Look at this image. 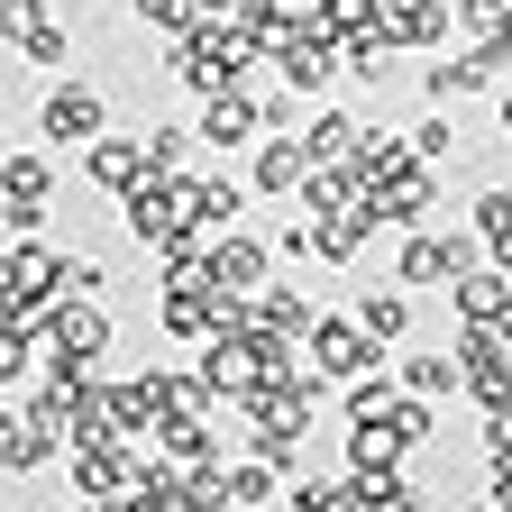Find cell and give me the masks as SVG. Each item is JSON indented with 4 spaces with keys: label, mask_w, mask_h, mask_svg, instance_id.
I'll use <instances>...</instances> for the list:
<instances>
[{
    "label": "cell",
    "mask_w": 512,
    "mask_h": 512,
    "mask_svg": "<svg viewBox=\"0 0 512 512\" xmlns=\"http://www.w3.org/2000/svg\"><path fill=\"white\" fill-rule=\"evenodd\" d=\"M55 293H64V256H55L46 238L0 247V311H10V320H37V330H46Z\"/></svg>",
    "instance_id": "3957f363"
},
{
    "label": "cell",
    "mask_w": 512,
    "mask_h": 512,
    "mask_svg": "<svg viewBox=\"0 0 512 512\" xmlns=\"http://www.w3.org/2000/svg\"><path fill=\"white\" fill-rule=\"evenodd\" d=\"M476 238H485L494 266H512V183H494L485 202H476Z\"/></svg>",
    "instance_id": "4dcf8cb0"
},
{
    "label": "cell",
    "mask_w": 512,
    "mask_h": 512,
    "mask_svg": "<svg viewBox=\"0 0 512 512\" xmlns=\"http://www.w3.org/2000/svg\"><path fill=\"white\" fill-rule=\"evenodd\" d=\"M128 10H138V28H156V37H192V28L211 19L202 0H128Z\"/></svg>",
    "instance_id": "836d02e7"
},
{
    "label": "cell",
    "mask_w": 512,
    "mask_h": 512,
    "mask_svg": "<svg viewBox=\"0 0 512 512\" xmlns=\"http://www.w3.org/2000/svg\"><path fill=\"white\" fill-rule=\"evenodd\" d=\"M64 512H119L110 494H74V503H64Z\"/></svg>",
    "instance_id": "60d3db41"
},
{
    "label": "cell",
    "mask_w": 512,
    "mask_h": 512,
    "mask_svg": "<svg viewBox=\"0 0 512 512\" xmlns=\"http://www.w3.org/2000/svg\"><path fill=\"white\" fill-rule=\"evenodd\" d=\"M64 55H74V37H64L55 19H37V28L19 37V64H37V74H55V64H64Z\"/></svg>",
    "instance_id": "d590c367"
},
{
    "label": "cell",
    "mask_w": 512,
    "mask_h": 512,
    "mask_svg": "<svg viewBox=\"0 0 512 512\" xmlns=\"http://www.w3.org/2000/svg\"><path fill=\"white\" fill-rule=\"evenodd\" d=\"M101 403H110V430L119 439H147L156 430V384L138 375V384H101Z\"/></svg>",
    "instance_id": "484cf974"
},
{
    "label": "cell",
    "mask_w": 512,
    "mask_h": 512,
    "mask_svg": "<svg viewBox=\"0 0 512 512\" xmlns=\"http://www.w3.org/2000/svg\"><path fill=\"white\" fill-rule=\"evenodd\" d=\"M394 46H448V28H458V0H384L375 19Z\"/></svg>",
    "instance_id": "2e32d148"
},
{
    "label": "cell",
    "mask_w": 512,
    "mask_h": 512,
    "mask_svg": "<svg viewBox=\"0 0 512 512\" xmlns=\"http://www.w3.org/2000/svg\"><path fill=\"white\" fill-rule=\"evenodd\" d=\"M384 430H394V448H403V458H421V448H430V430H439V421H430V394H403L394 412H384Z\"/></svg>",
    "instance_id": "d6a6232c"
},
{
    "label": "cell",
    "mask_w": 512,
    "mask_h": 512,
    "mask_svg": "<svg viewBox=\"0 0 512 512\" xmlns=\"http://www.w3.org/2000/svg\"><path fill=\"white\" fill-rule=\"evenodd\" d=\"M55 458V439L28 421V403H0V476H37Z\"/></svg>",
    "instance_id": "d6986e66"
},
{
    "label": "cell",
    "mask_w": 512,
    "mask_h": 512,
    "mask_svg": "<svg viewBox=\"0 0 512 512\" xmlns=\"http://www.w3.org/2000/svg\"><path fill=\"white\" fill-rule=\"evenodd\" d=\"M266 275H275V238H256V229H220L211 238V284L220 293H266Z\"/></svg>",
    "instance_id": "8fae6325"
},
{
    "label": "cell",
    "mask_w": 512,
    "mask_h": 512,
    "mask_svg": "<svg viewBox=\"0 0 512 512\" xmlns=\"http://www.w3.org/2000/svg\"><path fill=\"white\" fill-rule=\"evenodd\" d=\"M0 128H10V110H0Z\"/></svg>",
    "instance_id": "f6af8a7d"
},
{
    "label": "cell",
    "mask_w": 512,
    "mask_h": 512,
    "mask_svg": "<svg viewBox=\"0 0 512 512\" xmlns=\"http://www.w3.org/2000/svg\"><path fill=\"white\" fill-rule=\"evenodd\" d=\"M339 512H430V494H412L403 458H384V467H348L339 476Z\"/></svg>",
    "instance_id": "7c38bea8"
},
{
    "label": "cell",
    "mask_w": 512,
    "mask_h": 512,
    "mask_svg": "<svg viewBox=\"0 0 512 512\" xmlns=\"http://www.w3.org/2000/svg\"><path fill=\"white\" fill-rule=\"evenodd\" d=\"M147 174H156L147 128H138V138H119V128H110V138H92V147H83V183H92V192H110V202H128Z\"/></svg>",
    "instance_id": "30bf717a"
},
{
    "label": "cell",
    "mask_w": 512,
    "mask_h": 512,
    "mask_svg": "<svg viewBox=\"0 0 512 512\" xmlns=\"http://www.w3.org/2000/svg\"><path fill=\"white\" fill-rule=\"evenodd\" d=\"M156 458L165 467H211V458H229V448H220V430L202 412H165L156 421Z\"/></svg>",
    "instance_id": "e0dca14e"
},
{
    "label": "cell",
    "mask_w": 512,
    "mask_h": 512,
    "mask_svg": "<svg viewBox=\"0 0 512 512\" xmlns=\"http://www.w3.org/2000/svg\"><path fill=\"white\" fill-rule=\"evenodd\" d=\"M494 110H503V138H512V83H503V92H494Z\"/></svg>",
    "instance_id": "b9f144b4"
},
{
    "label": "cell",
    "mask_w": 512,
    "mask_h": 512,
    "mask_svg": "<svg viewBox=\"0 0 512 512\" xmlns=\"http://www.w3.org/2000/svg\"><path fill=\"white\" fill-rule=\"evenodd\" d=\"M476 266H485L476 220L467 229H403V247H394V284H412V293H448V284L476 275Z\"/></svg>",
    "instance_id": "7a4b0ae2"
},
{
    "label": "cell",
    "mask_w": 512,
    "mask_h": 512,
    "mask_svg": "<svg viewBox=\"0 0 512 512\" xmlns=\"http://www.w3.org/2000/svg\"><path fill=\"white\" fill-rule=\"evenodd\" d=\"M394 55H403L394 37H384V28H366V37H348V74L384 92V83H394Z\"/></svg>",
    "instance_id": "1f68e13d"
},
{
    "label": "cell",
    "mask_w": 512,
    "mask_h": 512,
    "mask_svg": "<svg viewBox=\"0 0 512 512\" xmlns=\"http://www.w3.org/2000/svg\"><path fill=\"white\" fill-rule=\"evenodd\" d=\"M311 320H320V302H311L302 284H266V293H256V330H284V339H311Z\"/></svg>",
    "instance_id": "603a6c76"
},
{
    "label": "cell",
    "mask_w": 512,
    "mask_h": 512,
    "mask_svg": "<svg viewBox=\"0 0 512 512\" xmlns=\"http://www.w3.org/2000/svg\"><path fill=\"white\" fill-rule=\"evenodd\" d=\"M110 311L101 302H83V293H55V311H46V366H64V375H92L101 357H110Z\"/></svg>",
    "instance_id": "277c9868"
},
{
    "label": "cell",
    "mask_w": 512,
    "mask_h": 512,
    "mask_svg": "<svg viewBox=\"0 0 512 512\" xmlns=\"http://www.w3.org/2000/svg\"><path fill=\"white\" fill-rule=\"evenodd\" d=\"M247 448H256V458H275L284 476L302 467V439H311V421H256V430H238Z\"/></svg>",
    "instance_id": "f546056e"
},
{
    "label": "cell",
    "mask_w": 512,
    "mask_h": 512,
    "mask_svg": "<svg viewBox=\"0 0 512 512\" xmlns=\"http://www.w3.org/2000/svg\"><path fill=\"white\" fill-rule=\"evenodd\" d=\"M256 46L247 28H229V19H202L192 37H174V83L192 92V101H211V92H238L247 74H256Z\"/></svg>",
    "instance_id": "6da1fadb"
},
{
    "label": "cell",
    "mask_w": 512,
    "mask_h": 512,
    "mask_svg": "<svg viewBox=\"0 0 512 512\" xmlns=\"http://www.w3.org/2000/svg\"><path fill=\"white\" fill-rule=\"evenodd\" d=\"M192 128H202V147H229V156H238V147H256V138H266V110H256V92L238 83V92H211Z\"/></svg>",
    "instance_id": "5bb4252c"
},
{
    "label": "cell",
    "mask_w": 512,
    "mask_h": 512,
    "mask_svg": "<svg viewBox=\"0 0 512 512\" xmlns=\"http://www.w3.org/2000/svg\"><path fill=\"white\" fill-rule=\"evenodd\" d=\"M192 138H202V128H147V156H156V174H192Z\"/></svg>",
    "instance_id": "8d00e7d4"
},
{
    "label": "cell",
    "mask_w": 512,
    "mask_h": 512,
    "mask_svg": "<svg viewBox=\"0 0 512 512\" xmlns=\"http://www.w3.org/2000/svg\"><path fill=\"white\" fill-rule=\"evenodd\" d=\"M46 202H55V156L46 147L0 156V220H10V238H37L46 229Z\"/></svg>",
    "instance_id": "5b68a950"
},
{
    "label": "cell",
    "mask_w": 512,
    "mask_h": 512,
    "mask_svg": "<svg viewBox=\"0 0 512 512\" xmlns=\"http://www.w3.org/2000/svg\"><path fill=\"white\" fill-rule=\"evenodd\" d=\"M302 348H311V366H320V375H330V384H348V375H366V366H384V339L366 330V320H357V311H320Z\"/></svg>",
    "instance_id": "52a82bcc"
},
{
    "label": "cell",
    "mask_w": 512,
    "mask_h": 512,
    "mask_svg": "<svg viewBox=\"0 0 512 512\" xmlns=\"http://www.w3.org/2000/svg\"><path fill=\"white\" fill-rule=\"evenodd\" d=\"M357 320H366L384 348H403V339H412V284H375V293H357Z\"/></svg>",
    "instance_id": "7402d4cb"
},
{
    "label": "cell",
    "mask_w": 512,
    "mask_h": 512,
    "mask_svg": "<svg viewBox=\"0 0 512 512\" xmlns=\"http://www.w3.org/2000/svg\"><path fill=\"white\" fill-rule=\"evenodd\" d=\"M64 467H74V494H110V503L147 476L138 439H119V430H110V439H83V448H64Z\"/></svg>",
    "instance_id": "ba28073f"
},
{
    "label": "cell",
    "mask_w": 512,
    "mask_h": 512,
    "mask_svg": "<svg viewBox=\"0 0 512 512\" xmlns=\"http://www.w3.org/2000/svg\"><path fill=\"white\" fill-rule=\"evenodd\" d=\"M37 138H46L55 156H83L92 138H110V101H101L92 83H55L46 110H37Z\"/></svg>",
    "instance_id": "8992f818"
},
{
    "label": "cell",
    "mask_w": 512,
    "mask_h": 512,
    "mask_svg": "<svg viewBox=\"0 0 512 512\" xmlns=\"http://www.w3.org/2000/svg\"><path fill=\"white\" fill-rule=\"evenodd\" d=\"M311 220V256H330V266H348V256L375 238V211L366 202H348V211H302Z\"/></svg>",
    "instance_id": "ac0fdd59"
},
{
    "label": "cell",
    "mask_w": 512,
    "mask_h": 512,
    "mask_svg": "<svg viewBox=\"0 0 512 512\" xmlns=\"http://www.w3.org/2000/svg\"><path fill=\"white\" fill-rule=\"evenodd\" d=\"M247 183L266 192V202H302V183H311V147L284 138V128H275V138H256V147H247Z\"/></svg>",
    "instance_id": "4fadbf2b"
},
{
    "label": "cell",
    "mask_w": 512,
    "mask_h": 512,
    "mask_svg": "<svg viewBox=\"0 0 512 512\" xmlns=\"http://www.w3.org/2000/svg\"><path fill=\"white\" fill-rule=\"evenodd\" d=\"M494 330H503V348H512V311H503V320H494Z\"/></svg>",
    "instance_id": "ee69618b"
},
{
    "label": "cell",
    "mask_w": 512,
    "mask_h": 512,
    "mask_svg": "<svg viewBox=\"0 0 512 512\" xmlns=\"http://www.w3.org/2000/svg\"><path fill=\"white\" fill-rule=\"evenodd\" d=\"M302 147H311V165H348V156L366 147V119H357V110H311Z\"/></svg>",
    "instance_id": "ffe728a7"
},
{
    "label": "cell",
    "mask_w": 512,
    "mask_h": 512,
    "mask_svg": "<svg viewBox=\"0 0 512 512\" xmlns=\"http://www.w3.org/2000/svg\"><path fill=\"white\" fill-rule=\"evenodd\" d=\"M266 64H275V74H284V83L311 101V92H330V74H348V46H339V37H320V28L302 19V28H293V37L266 55Z\"/></svg>",
    "instance_id": "9c48e42d"
},
{
    "label": "cell",
    "mask_w": 512,
    "mask_h": 512,
    "mask_svg": "<svg viewBox=\"0 0 512 512\" xmlns=\"http://www.w3.org/2000/svg\"><path fill=\"white\" fill-rule=\"evenodd\" d=\"M238 503H284V467L256 458V448H247V458H229V512H238Z\"/></svg>",
    "instance_id": "4316f807"
},
{
    "label": "cell",
    "mask_w": 512,
    "mask_h": 512,
    "mask_svg": "<svg viewBox=\"0 0 512 512\" xmlns=\"http://www.w3.org/2000/svg\"><path fill=\"white\" fill-rule=\"evenodd\" d=\"M275 512H320V503H302V494H293V485H284V503H275Z\"/></svg>",
    "instance_id": "7bdbcfd3"
},
{
    "label": "cell",
    "mask_w": 512,
    "mask_h": 512,
    "mask_svg": "<svg viewBox=\"0 0 512 512\" xmlns=\"http://www.w3.org/2000/svg\"><path fill=\"white\" fill-rule=\"evenodd\" d=\"M394 375H403V394H467V366H458V348H421V357H394Z\"/></svg>",
    "instance_id": "44dd1931"
},
{
    "label": "cell",
    "mask_w": 512,
    "mask_h": 512,
    "mask_svg": "<svg viewBox=\"0 0 512 512\" xmlns=\"http://www.w3.org/2000/svg\"><path fill=\"white\" fill-rule=\"evenodd\" d=\"M37 19H46V0H0V37H10V46H19Z\"/></svg>",
    "instance_id": "ab89813d"
},
{
    "label": "cell",
    "mask_w": 512,
    "mask_h": 512,
    "mask_svg": "<svg viewBox=\"0 0 512 512\" xmlns=\"http://www.w3.org/2000/svg\"><path fill=\"white\" fill-rule=\"evenodd\" d=\"M119 512H192V494H183V467H165V458H147V476L119 494Z\"/></svg>",
    "instance_id": "d4e9b609"
},
{
    "label": "cell",
    "mask_w": 512,
    "mask_h": 512,
    "mask_svg": "<svg viewBox=\"0 0 512 512\" xmlns=\"http://www.w3.org/2000/svg\"><path fill=\"white\" fill-rule=\"evenodd\" d=\"M64 293L101 302V293H110V266H101V256H64Z\"/></svg>",
    "instance_id": "f35d334b"
},
{
    "label": "cell",
    "mask_w": 512,
    "mask_h": 512,
    "mask_svg": "<svg viewBox=\"0 0 512 512\" xmlns=\"http://www.w3.org/2000/svg\"><path fill=\"white\" fill-rule=\"evenodd\" d=\"M412 147H421L430 165H458V119H448V110H430V119L412 128Z\"/></svg>",
    "instance_id": "74e56055"
},
{
    "label": "cell",
    "mask_w": 512,
    "mask_h": 512,
    "mask_svg": "<svg viewBox=\"0 0 512 512\" xmlns=\"http://www.w3.org/2000/svg\"><path fill=\"white\" fill-rule=\"evenodd\" d=\"M375 19H384V0H311V28H320V37H339V46L366 37Z\"/></svg>",
    "instance_id": "f1b7e54d"
},
{
    "label": "cell",
    "mask_w": 512,
    "mask_h": 512,
    "mask_svg": "<svg viewBox=\"0 0 512 512\" xmlns=\"http://www.w3.org/2000/svg\"><path fill=\"white\" fill-rule=\"evenodd\" d=\"M448 311H458L467 330H494V320L512 311V266H494V256H485L476 275H458V284H448Z\"/></svg>",
    "instance_id": "9a60e30c"
},
{
    "label": "cell",
    "mask_w": 512,
    "mask_h": 512,
    "mask_svg": "<svg viewBox=\"0 0 512 512\" xmlns=\"http://www.w3.org/2000/svg\"><path fill=\"white\" fill-rule=\"evenodd\" d=\"M183 494H192V512H229V458L183 467Z\"/></svg>",
    "instance_id": "e575fe53"
},
{
    "label": "cell",
    "mask_w": 512,
    "mask_h": 512,
    "mask_svg": "<svg viewBox=\"0 0 512 512\" xmlns=\"http://www.w3.org/2000/svg\"><path fill=\"white\" fill-rule=\"evenodd\" d=\"M247 202H256V183H247V174H202V211H192V220L220 238V229H238V220H247Z\"/></svg>",
    "instance_id": "cb8c5ba5"
},
{
    "label": "cell",
    "mask_w": 512,
    "mask_h": 512,
    "mask_svg": "<svg viewBox=\"0 0 512 512\" xmlns=\"http://www.w3.org/2000/svg\"><path fill=\"white\" fill-rule=\"evenodd\" d=\"M348 202H366V174H357V165H311L302 211H348Z\"/></svg>",
    "instance_id": "83f0119b"
}]
</instances>
